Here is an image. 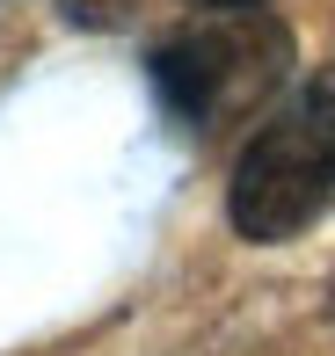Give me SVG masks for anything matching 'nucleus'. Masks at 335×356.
Here are the masks:
<instances>
[{"label": "nucleus", "instance_id": "nucleus-1", "mask_svg": "<svg viewBox=\"0 0 335 356\" xmlns=\"http://www.w3.org/2000/svg\"><path fill=\"white\" fill-rule=\"evenodd\" d=\"M292 80V29L263 0L197 8L175 37L153 44V88L189 131H226L255 117Z\"/></svg>", "mask_w": 335, "mask_h": 356}, {"label": "nucleus", "instance_id": "nucleus-2", "mask_svg": "<svg viewBox=\"0 0 335 356\" xmlns=\"http://www.w3.org/2000/svg\"><path fill=\"white\" fill-rule=\"evenodd\" d=\"M335 197V66H321L277 117L263 124L226 182V218L255 248L306 233Z\"/></svg>", "mask_w": 335, "mask_h": 356}, {"label": "nucleus", "instance_id": "nucleus-3", "mask_svg": "<svg viewBox=\"0 0 335 356\" xmlns=\"http://www.w3.org/2000/svg\"><path fill=\"white\" fill-rule=\"evenodd\" d=\"M189 8H226V0H189Z\"/></svg>", "mask_w": 335, "mask_h": 356}]
</instances>
